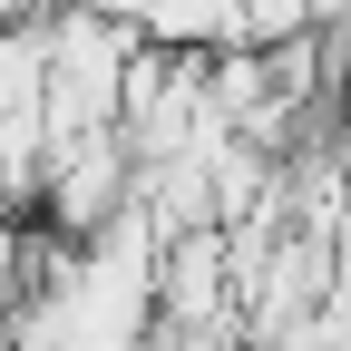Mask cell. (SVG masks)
I'll list each match as a JSON object with an SVG mask.
<instances>
[{
  "instance_id": "cell-1",
  "label": "cell",
  "mask_w": 351,
  "mask_h": 351,
  "mask_svg": "<svg viewBox=\"0 0 351 351\" xmlns=\"http://www.w3.org/2000/svg\"><path fill=\"white\" fill-rule=\"evenodd\" d=\"M137 39H156V49H205V59H225V49H254V20H244V0H147Z\"/></svg>"
},
{
  "instance_id": "cell-2",
  "label": "cell",
  "mask_w": 351,
  "mask_h": 351,
  "mask_svg": "<svg viewBox=\"0 0 351 351\" xmlns=\"http://www.w3.org/2000/svg\"><path fill=\"white\" fill-rule=\"evenodd\" d=\"M244 20H254V49H274V39H302V29H322L313 0H244Z\"/></svg>"
}]
</instances>
